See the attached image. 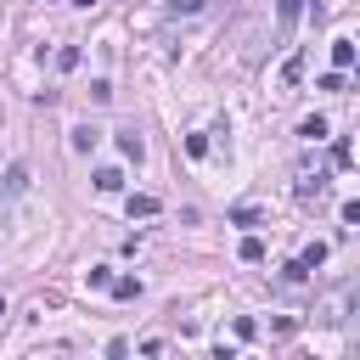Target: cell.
<instances>
[{"mask_svg": "<svg viewBox=\"0 0 360 360\" xmlns=\"http://www.w3.org/2000/svg\"><path fill=\"white\" fill-rule=\"evenodd\" d=\"M326 186H332L326 174H315V180H298V202H304V208H309V202H321V197H326Z\"/></svg>", "mask_w": 360, "mask_h": 360, "instance_id": "3", "label": "cell"}, {"mask_svg": "<svg viewBox=\"0 0 360 360\" xmlns=\"http://www.w3.org/2000/svg\"><path fill=\"white\" fill-rule=\"evenodd\" d=\"M231 225H259V208H253V202H236V208H231Z\"/></svg>", "mask_w": 360, "mask_h": 360, "instance_id": "14", "label": "cell"}, {"mask_svg": "<svg viewBox=\"0 0 360 360\" xmlns=\"http://www.w3.org/2000/svg\"><path fill=\"white\" fill-rule=\"evenodd\" d=\"M354 298H360V281H338V287L315 292V309H309V315H315L321 326H343L349 315H360V309H354Z\"/></svg>", "mask_w": 360, "mask_h": 360, "instance_id": "1", "label": "cell"}, {"mask_svg": "<svg viewBox=\"0 0 360 360\" xmlns=\"http://www.w3.org/2000/svg\"><path fill=\"white\" fill-rule=\"evenodd\" d=\"M276 22H281V28H292V22H298V0H281V11H276Z\"/></svg>", "mask_w": 360, "mask_h": 360, "instance_id": "18", "label": "cell"}, {"mask_svg": "<svg viewBox=\"0 0 360 360\" xmlns=\"http://www.w3.org/2000/svg\"><path fill=\"white\" fill-rule=\"evenodd\" d=\"M298 135H304V141H326V118H321V112H315V118H304V124H298Z\"/></svg>", "mask_w": 360, "mask_h": 360, "instance_id": "11", "label": "cell"}, {"mask_svg": "<svg viewBox=\"0 0 360 360\" xmlns=\"http://www.w3.org/2000/svg\"><path fill=\"white\" fill-rule=\"evenodd\" d=\"M0 315H6V298H0Z\"/></svg>", "mask_w": 360, "mask_h": 360, "instance_id": "23", "label": "cell"}, {"mask_svg": "<svg viewBox=\"0 0 360 360\" xmlns=\"http://www.w3.org/2000/svg\"><path fill=\"white\" fill-rule=\"evenodd\" d=\"M152 214H158V197L135 191V197H129V219H152Z\"/></svg>", "mask_w": 360, "mask_h": 360, "instance_id": "6", "label": "cell"}, {"mask_svg": "<svg viewBox=\"0 0 360 360\" xmlns=\"http://www.w3.org/2000/svg\"><path fill=\"white\" fill-rule=\"evenodd\" d=\"M96 191H124V169H96Z\"/></svg>", "mask_w": 360, "mask_h": 360, "instance_id": "8", "label": "cell"}, {"mask_svg": "<svg viewBox=\"0 0 360 360\" xmlns=\"http://www.w3.org/2000/svg\"><path fill=\"white\" fill-rule=\"evenodd\" d=\"M56 68L73 73V68H79V45H62V51H56Z\"/></svg>", "mask_w": 360, "mask_h": 360, "instance_id": "16", "label": "cell"}, {"mask_svg": "<svg viewBox=\"0 0 360 360\" xmlns=\"http://www.w3.org/2000/svg\"><path fill=\"white\" fill-rule=\"evenodd\" d=\"M186 152L191 158H208V135H186Z\"/></svg>", "mask_w": 360, "mask_h": 360, "instance_id": "19", "label": "cell"}, {"mask_svg": "<svg viewBox=\"0 0 360 360\" xmlns=\"http://www.w3.org/2000/svg\"><path fill=\"white\" fill-rule=\"evenodd\" d=\"M332 62H338V73L354 68V39H332Z\"/></svg>", "mask_w": 360, "mask_h": 360, "instance_id": "7", "label": "cell"}, {"mask_svg": "<svg viewBox=\"0 0 360 360\" xmlns=\"http://www.w3.org/2000/svg\"><path fill=\"white\" fill-rule=\"evenodd\" d=\"M73 6H96V0H73Z\"/></svg>", "mask_w": 360, "mask_h": 360, "instance_id": "22", "label": "cell"}, {"mask_svg": "<svg viewBox=\"0 0 360 360\" xmlns=\"http://www.w3.org/2000/svg\"><path fill=\"white\" fill-rule=\"evenodd\" d=\"M298 264H304V270H321V264H326V242H309V248L298 253Z\"/></svg>", "mask_w": 360, "mask_h": 360, "instance_id": "9", "label": "cell"}, {"mask_svg": "<svg viewBox=\"0 0 360 360\" xmlns=\"http://www.w3.org/2000/svg\"><path fill=\"white\" fill-rule=\"evenodd\" d=\"M236 253H242L248 264H259V259H264V242H259V236H242V248H236Z\"/></svg>", "mask_w": 360, "mask_h": 360, "instance_id": "15", "label": "cell"}, {"mask_svg": "<svg viewBox=\"0 0 360 360\" xmlns=\"http://www.w3.org/2000/svg\"><path fill=\"white\" fill-rule=\"evenodd\" d=\"M118 152H124V158H135V163L146 158V146H141V135H135V129H118Z\"/></svg>", "mask_w": 360, "mask_h": 360, "instance_id": "5", "label": "cell"}, {"mask_svg": "<svg viewBox=\"0 0 360 360\" xmlns=\"http://www.w3.org/2000/svg\"><path fill=\"white\" fill-rule=\"evenodd\" d=\"M304 281H309V270L292 259V264H281V281H276V287H281V292H292V287H304Z\"/></svg>", "mask_w": 360, "mask_h": 360, "instance_id": "4", "label": "cell"}, {"mask_svg": "<svg viewBox=\"0 0 360 360\" xmlns=\"http://www.w3.org/2000/svg\"><path fill=\"white\" fill-rule=\"evenodd\" d=\"M22 191H28V163H11L0 180V197H22Z\"/></svg>", "mask_w": 360, "mask_h": 360, "instance_id": "2", "label": "cell"}, {"mask_svg": "<svg viewBox=\"0 0 360 360\" xmlns=\"http://www.w3.org/2000/svg\"><path fill=\"white\" fill-rule=\"evenodd\" d=\"M96 141H101V135H96V129H90V124H79V129H73V152H90V146H96Z\"/></svg>", "mask_w": 360, "mask_h": 360, "instance_id": "13", "label": "cell"}, {"mask_svg": "<svg viewBox=\"0 0 360 360\" xmlns=\"http://www.w3.org/2000/svg\"><path fill=\"white\" fill-rule=\"evenodd\" d=\"M107 292H112V298H141V281H135V276H112Z\"/></svg>", "mask_w": 360, "mask_h": 360, "instance_id": "10", "label": "cell"}, {"mask_svg": "<svg viewBox=\"0 0 360 360\" xmlns=\"http://www.w3.org/2000/svg\"><path fill=\"white\" fill-rule=\"evenodd\" d=\"M343 225H360V197H354V202H343Z\"/></svg>", "mask_w": 360, "mask_h": 360, "instance_id": "21", "label": "cell"}, {"mask_svg": "<svg viewBox=\"0 0 360 360\" xmlns=\"http://www.w3.org/2000/svg\"><path fill=\"white\" fill-rule=\"evenodd\" d=\"M298 79H304V56H287L281 62V84H298Z\"/></svg>", "mask_w": 360, "mask_h": 360, "instance_id": "12", "label": "cell"}, {"mask_svg": "<svg viewBox=\"0 0 360 360\" xmlns=\"http://www.w3.org/2000/svg\"><path fill=\"white\" fill-rule=\"evenodd\" d=\"M84 281H90V287H112V270H101V264H96V270H84Z\"/></svg>", "mask_w": 360, "mask_h": 360, "instance_id": "20", "label": "cell"}, {"mask_svg": "<svg viewBox=\"0 0 360 360\" xmlns=\"http://www.w3.org/2000/svg\"><path fill=\"white\" fill-rule=\"evenodd\" d=\"M90 101H96V107H107V101H112V84H107V79H96V84H90Z\"/></svg>", "mask_w": 360, "mask_h": 360, "instance_id": "17", "label": "cell"}]
</instances>
